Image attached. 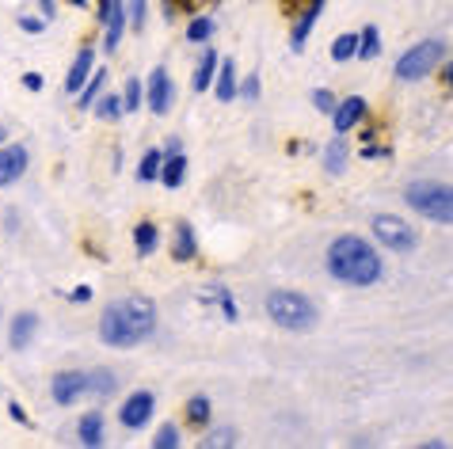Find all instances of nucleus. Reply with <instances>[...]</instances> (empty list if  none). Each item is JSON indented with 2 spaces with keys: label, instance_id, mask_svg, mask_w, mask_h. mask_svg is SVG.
Instances as JSON below:
<instances>
[{
  "label": "nucleus",
  "instance_id": "1",
  "mask_svg": "<svg viewBox=\"0 0 453 449\" xmlns=\"http://www.w3.org/2000/svg\"><path fill=\"white\" fill-rule=\"evenodd\" d=\"M324 263H328V274L335 282L355 285V290L377 285L381 274H385V263H381V255H377V247L370 240H362V236H355V232L335 236V240L328 244Z\"/></svg>",
  "mask_w": 453,
  "mask_h": 449
},
{
  "label": "nucleus",
  "instance_id": "2",
  "mask_svg": "<svg viewBox=\"0 0 453 449\" xmlns=\"http://www.w3.org/2000/svg\"><path fill=\"white\" fill-rule=\"evenodd\" d=\"M157 331V305L149 297H122V301H111L99 316V339L107 346H137L145 343L149 335Z\"/></svg>",
  "mask_w": 453,
  "mask_h": 449
},
{
  "label": "nucleus",
  "instance_id": "3",
  "mask_svg": "<svg viewBox=\"0 0 453 449\" xmlns=\"http://www.w3.org/2000/svg\"><path fill=\"white\" fill-rule=\"evenodd\" d=\"M267 316L282 331H312L320 323V308L297 290H274L267 297Z\"/></svg>",
  "mask_w": 453,
  "mask_h": 449
},
{
  "label": "nucleus",
  "instance_id": "4",
  "mask_svg": "<svg viewBox=\"0 0 453 449\" xmlns=\"http://www.w3.org/2000/svg\"><path fill=\"white\" fill-rule=\"evenodd\" d=\"M404 202L415 209V214H423L426 221H434V224H453V191H449V183L415 179V183H408Z\"/></svg>",
  "mask_w": 453,
  "mask_h": 449
},
{
  "label": "nucleus",
  "instance_id": "5",
  "mask_svg": "<svg viewBox=\"0 0 453 449\" xmlns=\"http://www.w3.org/2000/svg\"><path fill=\"white\" fill-rule=\"evenodd\" d=\"M449 57V42L446 39H423V42H415L411 49H404L396 61V80H423V77H431V72H438V65Z\"/></svg>",
  "mask_w": 453,
  "mask_h": 449
},
{
  "label": "nucleus",
  "instance_id": "6",
  "mask_svg": "<svg viewBox=\"0 0 453 449\" xmlns=\"http://www.w3.org/2000/svg\"><path fill=\"white\" fill-rule=\"evenodd\" d=\"M370 224H373V240L388 247V252H415V244H419V232L396 214H377Z\"/></svg>",
  "mask_w": 453,
  "mask_h": 449
},
{
  "label": "nucleus",
  "instance_id": "7",
  "mask_svg": "<svg viewBox=\"0 0 453 449\" xmlns=\"http://www.w3.org/2000/svg\"><path fill=\"white\" fill-rule=\"evenodd\" d=\"M324 4H328V0H297V4H286V16L294 19V27H289V49H294V54L305 49L312 27L320 23Z\"/></svg>",
  "mask_w": 453,
  "mask_h": 449
},
{
  "label": "nucleus",
  "instance_id": "8",
  "mask_svg": "<svg viewBox=\"0 0 453 449\" xmlns=\"http://www.w3.org/2000/svg\"><path fill=\"white\" fill-rule=\"evenodd\" d=\"M153 411H157V396L149 389H137L134 396H126V404L119 407V422L126 430H142V427H149Z\"/></svg>",
  "mask_w": 453,
  "mask_h": 449
},
{
  "label": "nucleus",
  "instance_id": "9",
  "mask_svg": "<svg viewBox=\"0 0 453 449\" xmlns=\"http://www.w3.org/2000/svg\"><path fill=\"white\" fill-rule=\"evenodd\" d=\"M99 23H104V49L115 54L126 31V0H99Z\"/></svg>",
  "mask_w": 453,
  "mask_h": 449
},
{
  "label": "nucleus",
  "instance_id": "10",
  "mask_svg": "<svg viewBox=\"0 0 453 449\" xmlns=\"http://www.w3.org/2000/svg\"><path fill=\"white\" fill-rule=\"evenodd\" d=\"M145 88V103L153 115H168L172 103H175V84L168 77V69H153L149 72V84H142Z\"/></svg>",
  "mask_w": 453,
  "mask_h": 449
},
{
  "label": "nucleus",
  "instance_id": "11",
  "mask_svg": "<svg viewBox=\"0 0 453 449\" xmlns=\"http://www.w3.org/2000/svg\"><path fill=\"white\" fill-rule=\"evenodd\" d=\"M50 396H54V404H61V407H73L77 400H84V396H88L84 373H77V369H61L58 377L50 381Z\"/></svg>",
  "mask_w": 453,
  "mask_h": 449
},
{
  "label": "nucleus",
  "instance_id": "12",
  "mask_svg": "<svg viewBox=\"0 0 453 449\" xmlns=\"http://www.w3.org/2000/svg\"><path fill=\"white\" fill-rule=\"evenodd\" d=\"M370 103L362 95H350V99H335V110H332V126L335 133H350L362 126V118H366Z\"/></svg>",
  "mask_w": 453,
  "mask_h": 449
},
{
  "label": "nucleus",
  "instance_id": "13",
  "mask_svg": "<svg viewBox=\"0 0 453 449\" xmlns=\"http://www.w3.org/2000/svg\"><path fill=\"white\" fill-rule=\"evenodd\" d=\"M27 148L23 145H0V186H12L16 179H23V171H27Z\"/></svg>",
  "mask_w": 453,
  "mask_h": 449
},
{
  "label": "nucleus",
  "instance_id": "14",
  "mask_svg": "<svg viewBox=\"0 0 453 449\" xmlns=\"http://www.w3.org/2000/svg\"><path fill=\"white\" fill-rule=\"evenodd\" d=\"M35 335H39V313H19L16 320H12V328H8L12 351H27V346L35 343Z\"/></svg>",
  "mask_w": 453,
  "mask_h": 449
},
{
  "label": "nucleus",
  "instance_id": "15",
  "mask_svg": "<svg viewBox=\"0 0 453 449\" xmlns=\"http://www.w3.org/2000/svg\"><path fill=\"white\" fill-rule=\"evenodd\" d=\"M320 164H324V171H328V176H343V171H347L350 148H347V137H343V133H335L332 141H328V148H324V156H320Z\"/></svg>",
  "mask_w": 453,
  "mask_h": 449
},
{
  "label": "nucleus",
  "instance_id": "16",
  "mask_svg": "<svg viewBox=\"0 0 453 449\" xmlns=\"http://www.w3.org/2000/svg\"><path fill=\"white\" fill-rule=\"evenodd\" d=\"M92 69H96V54H92V46L77 49V61H73V69H69V77H65V92H69V95H77V92L84 88V80L92 77Z\"/></svg>",
  "mask_w": 453,
  "mask_h": 449
},
{
  "label": "nucleus",
  "instance_id": "17",
  "mask_svg": "<svg viewBox=\"0 0 453 449\" xmlns=\"http://www.w3.org/2000/svg\"><path fill=\"white\" fill-rule=\"evenodd\" d=\"M77 438H81V445H88V449H99V445L107 442L104 415H99V411H88V415H81V422H77Z\"/></svg>",
  "mask_w": 453,
  "mask_h": 449
},
{
  "label": "nucleus",
  "instance_id": "18",
  "mask_svg": "<svg viewBox=\"0 0 453 449\" xmlns=\"http://www.w3.org/2000/svg\"><path fill=\"white\" fill-rule=\"evenodd\" d=\"M213 95L221 99V103H233L236 99V65H233V57L229 61H218V72H213Z\"/></svg>",
  "mask_w": 453,
  "mask_h": 449
},
{
  "label": "nucleus",
  "instance_id": "19",
  "mask_svg": "<svg viewBox=\"0 0 453 449\" xmlns=\"http://www.w3.org/2000/svg\"><path fill=\"white\" fill-rule=\"evenodd\" d=\"M172 255L180 259V263H191V259L198 255V236H195V229H191V224H187V221H180V224H175Z\"/></svg>",
  "mask_w": 453,
  "mask_h": 449
},
{
  "label": "nucleus",
  "instance_id": "20",
  "mask_svg": "<svg viewBox=\"0 0 453 449\" xmlns=\"http://www.w3.org/2000/svg\"><path fill=\"white\" fill-rule=\"evenodd\" d=\"M165 186H180L187 179V156H183V148L180 153H165L160 156V176H157Z\"/></svg>",
  "mask_w": 453,
  "mask_h": 449
},
{
  "label": "nucleus",
  "instance_id": "21",
  "mask_svg": "<svg viewBox=\"0 0 453 449\" xmlns=\"http://www.w3.org/2000/svg\"><path fill=\"white\" fill-rule=\"evenodd\" d=\"M84 381H88V396H96V400H111L119 389V377L111 369H92L84 373Z\"/></svg>",
  "mask_w": 453,
  "mask_h": 449
},
{
  "label": "nucleus",
  "instance_id": "22",
  "mask_svg": "<svg viewBox=\"0 0 453 449\" xmlns=\"http://www.w3.org/2000/svg\"><path fill=\"white\" fill-rule=\"evenodd\" d=\"M218 54L213 49H203V61H198V69H195V77H191V88L195 92H210V84H213V72H218Z\"/></svg>",
  "mask_w": 453,
  "mask_h": 449
},
{
  "label": "nucleus",
  "instance_id": "23",
  "mask_svg": "<svg viewBox=\"0 0 453 449\" xmlns=\"http://www.w3.org/2000/svg\"><path fill=\"white\" fill-rule=\"evenodd\" d=\"M134 247H137V255H142V259L153 255L157 247H160V229H157L153 221H142V224L134 229Z\"/></svg>",
  "mask_w": 453,
  "mask_h": 449
},
{
  "label": "nucleus",
  "instance_id": "24",
  "mask_svg": "<svg viewBox=\"0 0 453 449\" xmlns=\"http://www.w3.org/2000/svg\"><path fill=\"white\" fill-rule=\"evenodd\" d=\"M183 415H187V422H191L195 430H206L210 427V415H213V404L206 400V396H191L187 407H183Z\"/></svg>",
  "mask_w": 453,
  "mask_h": 449
},
{
  "label": "nucleus",
  "instance_id": "25",
  "mask_svg": "<svg viewBox=\"0 0 453 449\" xmlns=\"http://www.w3.org/2000/svg\"><path fill=\"white\" fill-rule=\"evenodd\" d=\"M104 80H107V69H92V77H88V80H84V88L77 92V107H81V110H92L96 95L104 92Z\"/></svg>",
  "mask_w": 453,
  "mask_h": 449
},
{
  "label": "nucleus",
  "instance_id": "26",
  "mask_svg": "<svg viewBox=\"0 0 453 449\" xmlns=\"http://www.w3.org/2000/svg\"><path fill=\"white\" fill-rule=\"evenodd\" d=\"M377 54H381V31H377L373 23H370V27H362V31H358V49H355V57L373 61Z\"/></svg>",
  "mask_w": 453,
  "mask_h": 449
},
{
  "label": "nucleus",
  "instance_id": "27",
  "mask_svg": "<svg viewBox=\"0 0 453 449\" xmlns=\"http://www.w3.org/2000/svg\"><path fill=\"white\" fill-rule=\"evenodd\" d=\"M92 110H96V118H104V122H119L122 118V95H111V92L104 95V92H99Z\"/></svg>",
  "mask_w": 453,
  "mask_h": 449
},
{
  "label": "nucleus",
  "instance_id": "28",
  "mask_svg": "<svg viewBox=\"0 0 453 449\" xmlns=\"http://www.w3.org/2000/svg\"><path fill=\"white\" fill-rule=\"evenodd\" d=\"M142 103H145V88H142V80L137 77H130L126 80V88H122V115H134Z\"/></svg>",
  "mask_w": 453,
  "mask_h": 449
},
{
  "label": "nucleus",
  "instance_id": "29",
  "mask_svg": "<svg viewBox=\"0 0 453 449\" xmlns=\"http://www.w3.org/2000/svg\"><path fill=\"white\" fill-rule=\"evenodd\" d=\"M203 301H213V305H221L225 320H236V301H233V293L225 290V285H210V290L203 293Z\"/></svg>",
  "mask_w": 453,
  "mask_h": 449
},
{
  "label": "nucleus",
  "instance_id": "30",
  "mask_svg": "<svg viewBox=\"0 0 453 449\" xmlns=\"http://www.w3.org/2000/svg\"><path fill=\"white\" fill-rule=\"evenodd\" d=\"M160 148H149V153L142 156V164H137V179L142 183H157V176H160Z\"/></svg>",
  "mask_w": 453,
  "mask_h": 449
},
{
  "label": "nucleus",
  "instance_id": "31",
  "mask_svg": "<svg viewBox=\"0 0 453 449\" xmlns=\"http://www.w3.org/2000/svg\"><path fill=\"white\" fill-rule=\"evenodd\" d=\"M198 445H203V449H233L236 445V430L233 427H218V430H210Z\"/></svg>",
  "mask_w": 453,
  "mask_h": 449
},
{
  "label": "nucleus",
  "instance_id": "32",
  "mask_svg": "<svg viewBox=\"0 0 453 449\" xmlns=\"http://www.w3.org/2000/svg\"><path fill=\"white\" fill-rule=\"evenodd\" d=\"M210 34H213V19L210 16H195L191 23H187V42H210Z\"/></svg>",
  "mask_w": 453,
  "mask_h": 449
},
{
  "label": "nucleus",
  "instance_id": "33",
  "mask_svg": "<svg viewBox=\"0 0 453 449\" xmlns=\"http://www.w3.org/2000/svg\"><path fill=\"white\" fill-rule=\"evenodd\" d=\"M355 49H358V34H339L332 42V61H350Z\"/></svg>",
  "mask_w": 453,
  "mask_h": 449
},
{
  "label": "nucleus",
  "instance_id": "34",
  "mask_svg": "<svg viewBox=\"0 0 453 449\" xmlns=\"http://www.w3.org/2000/svg\"><path fill=\"white\" fill-rule=\"evenodd\" d=\"M145 8H149V0H126V27L142 31L145 27Z\"/></svg>",
  "mask_w": 453,
  "mask_h": 449
},
{
  "label": "nucleus",
  "instance_id": "35",
  "mask_svg": "<svg viewBox=\"0 0 453 449\" xmlns=\"http://www.w3.org/2000/svg\"><path fill=\"white\" fill-rule=\"evenodd\" d=\"M153 449H180V427L165 422V427L157 430V438H153Z\"/></svg>",
  "mask_w": 453,
  "mask_h": 449
},
{
  "label": "nucleus",
  "instance_id": "36",
  "mask_svg": "<svg viewBox=\"0 0 453 449\" xmlns=\"http://www.w3.org/2000/svg\"><path fill=\"white\" fill-rule=\"evenodd\" d=\"M263 92V84H259V72H251V77H244V84H236V95L244 99V103H256Z\"/></svg>",
  "mask_w": 453,
  "mask_h": 449
},
{
  "label": "nucleus",
  "instance_id": "37",
  "mask_svg": "<svg viewBox=\"0 0 453 449\" xmlns=\"http://www.w3.org/2000/svg\"><path fill=\"white\" fill-rule=\"evenodd\" d=\"M312 107H317L320 115H332V110H335V95L328 88H317V92H312Z\"/></svg>",
  "mask_w": 453,
  "mask_h": 449
},
{
  "label": "nucleus",
  "instance_id": "38",
  "mask_svg": "<svg viewBox=\"0 0 453 449\" xmlns=\"http://www.w3.org/2000/svg\"><path fill=\"white\" fill-rule=\"evenodd\" d=\"M198 0H165V19H172L175 11H195Z\"/></svg>",
  "mask_w": 453,
  "mask_h": 449
},
{
  "label": "nucleus",
  "instance_id": "39",
  "mask_svg": "<svg viewBox=\"0 0 453 449\" xmlns=\"http://www.w3.org/2000/svg\"><path fill=\"white\" fill-rule=\"evenodd\" d=\"M19 31L39 34V31H46V19H42V16H19Z\"/></svg>",
  "mask_w": 453,
  "mask_h": 449
},
{
  "label": "nucleus",
  "instance_id": "40",
  "mask_svg": "<svg viewBox=\"0 0 453 449\" xmlns=\"http://www.w3.org/2000/svg\"><path fill=\"white\" fill-rule=\"evenodd\" d=\"M8 415L16 419L19 427H31V419H27V411H23V404H16V400H12V404H8Z\"/></svg>",
  "mask_w": 453,
  "mask_h": 449
},
{
  "label": "nucleus",
  "instance_id": "41",
  "mask_svg": "<svg viewBox=\"0 0 453 449\" xmlns=\"http://www.w3.org/2000/svg\"><path fill=\"white\" fill-rule=\"evenodd\" d=\"M358 156H362V160H381V156H388V148H381V145H366Z\"/></svg>",
  "mask_w": 453,
  "mask_h": 449
},
{
  "label": "nucleus",
  "instance_id": "42",
  "mask_svg": "<svg viewBox=\"0 0 453 449\" xmlns=\"http://www.w3.org/2000/svg\"><path fill=\"white\" fill-rule=\"evenodd\" d=\"M69 297H73L77 305H88V301H92V285H77V290H73Z\"/></svg>",
  "mask_w": 453,
  "mask_h": 449
},
{
  "label": "nucleus",
  "instance_id": "43",
  "mask_svg": "<svg viewBox=\"0 0 453 449\" xmlns=\"http://www.w3.org/2000/svg\"><path fill=\"white\" fill-rule=\"evenodd\" d=\"M23 88H27V92H42V77H39V72H27V77H23Z\"/></svg>",
  "mask_w": 453,
  "mask_h": 449
},
{
  "label": "nucleus",
  "instance_id": "44",
  "mask_svg": "<svg viewBox=\"0 0 453 449\" xmlns=\"http://www.w3.org/2000/svg\"><path fill=\"white\" fill-rule=\"evenodd\" d=\"M54 8H58V4H54V0H39V11H42V19H46V23H50V19H54Z\"/></svg>",
  "mask_w": 453,
  "mask_h": 449
},
{
  "label": "nucleus",
  "instance_id": "45",
  "mask_svg": "<svg viewBox=\"0 0 453 449\" xmlns=\"http://www.w3.org/2000/svg\"><path fill=\"white\" fill-rule=\"evenodd\" d=\"M69 4H73V8H88V0H69Z\"/></svg>",
  "mask_w": 453,
  "mask_h": 449
},
{
  "label": "nucleus",
  "instance_id": "46",
  "mask_svg": "<svg viewBox=\"0 0 453 449\" xmlns=\"http://www.w3.org/2000/svg\"><path fill=\"white\" fill-rule=\"evenodd\" d=\"M4 141H8V130H4V126H0V145H4Z\"/></svg>",
  "mask_w": 453,
  "mask_h": 449
}]
</instances>
